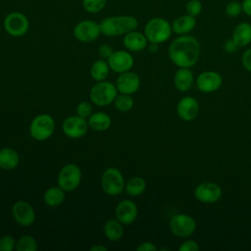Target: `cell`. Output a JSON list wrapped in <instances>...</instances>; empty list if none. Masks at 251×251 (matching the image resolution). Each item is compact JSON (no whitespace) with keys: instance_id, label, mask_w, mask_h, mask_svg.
Masks as SVG:
<instances>
[{"instance_id":"cell-33","label":"cell","mask_w":251,"mask_h":251,"mask_svg":"<svg viewBox=\"0 0 251 251\" xmlns=\"http://www.w3.org/2000/svg\"><path fill=\"white\" fill-rule=\"evenodd\" d=\"M225 13L229 18H236L242 13V5L238 1H230L226 5Z\"/></svg>"},{"instance_id":"cell-19","label":"cell","mask_w":251,"mask_h":251,"mask_svg":"<svg viewBox=\"0 0 251 251\" xmlns=\"http://www.w3.org/2000/svg\"><path fill=\"white\" fill-rule=\"evenodd\" d=\"M123 43L126 50L130 52H140L148 46V40L145 34L136 31V29L125 34Z\"/></svg>"},{"instance_id":"cell-42","label":"cell","mask_w":251,"mask_h":251,"mask_svg":"<svg viewBox=\"0 0 251 251\" xmlns=\"http://www.w3.org/2000/svg\"><path fill=\"white\" fill-rule=\"evenodd\" d=\"M91 251H107V247L102 245V244H98V245H94L90 248Z\"/></svg>"},{"instance_id":"cell-34","label":"cell","mask_w":251,"mask_h":251,"mask_svg":"<svg viewBox=\"0 0 251 251\" xmlns=\"http://www.w3.org/2000/svg\"><path fill=\"white\" fill-rule=\"evenodd\" d=\"M17 241L12 235L6 234L0 237V251H13L16 250Z\"/></svg>"},{"instance_id":"cell-35","label":"cell","mask_w":251,"mask_h":251,"mask_svg":"<svg viewBox=\"0 0 251 251\" xmlns=\"http://www.w3.org/2000/svg\"><path fill=\"white\" fill-rule=\"evenodd\" d=\"M92 105L89 102L82 101L79 102L76 106V115L87 120L92 114Z\"/></svg>"},{"instance_id":"cell-22","label":"cell","mask_w":251,"mask_h":251,"mask_svg":"<svg viewBox=\"0 0 251 251\" xmlns=\"http://www.w3.org/2000/svg\"><path fill=\"white\" fill-rule=\"evenodd\" d=\"M231 38L238 47L247 46L251 42V24L247 22L238 24L232 31Z\"/></svg>"},{"instance_id":"cell-8","label":"cell","mask_w":251,"mask_h":251,"mask_svg":"<svg viewBox=\"0 0 251 251\" xmlns=\"http://www.w3.org/2000/svg\"><path fill=\"white\" fill-rule=\"evenodd\" d=\"M81 181V170L75 164H67L59 172L58 185L67 192L77 188Z\"/></svg>"},{"instance_id":"cell-31","label":"cell","mask_w":251,"mask_h":251,"mask_svg":"<svg viewBox=\"0 0 251 251\" xmlns=\"http://www.w3.org/2000/svg\"><path fill=\"white\" fill-rule=\"evenodd\" d=\"M107 4V0H82L83 9L90 14L101 12Z\"/></svg>"},{"instance_id":"cell-5","label":"cell","mask_w":251,"mask_h":251,"mask_svg":"<svg viewBox=\"0 0 251 251\" xmlns=\"http://www.w3.org/2000/svg\"><path fill=\"white\" fill-rule=\"evenodd\" d=\"M55 121L48 114H39L35 116L29 126L31 137L37 141H45L52 136L55 131Z\"/></svg>"},{"instance_id":"cell-26","label":"cell","mask_w":251,"mask_h":251,"mask_svg":"<svg viewBox=\"0 0 251 251\" xmlns=\"http://www.w3.org/2000/svg\"><path fill=\"white\" fill-rule=\"evenodd\" d=\"M65 192L59 185L49 187L43 194V200L48 207H58L65 201Z\"/></svg>"},{"instance_id":"cell-4","label":"cell","mask_w":251,"mask_h":251,"mask_svg":"<svg viewBox=\"0 0 251 251\" xmlns=\"http://www.w3.org/2000/svg\"><path fill=\"white\" fill-rule=\"evenodd\" d=\"M116 84L111 81H97L89 92L90 101L100 107H105L112 104L118 95Z\"/></svg>"},{"instance_id":"cell-43","label":"cell","mask_w":251,"mask_h":251,"mask_svg":"<svg viewBox=\"0 0 251 251\" xmlns=\"http://www.w3.org/2000/svg\"><path fill=\"white\" fill-rule=\"evenodd\" d=\"M148 48L151 52H156L158 50V44L157 43H150Z\"/></svg>"},{"instance_id":"cell-37","label":"cell","mask_w":251,"mask_h":251,"mask_svg":"<svg viewBox=\"0 0 251 251\" xmlns=\"http://www.w3.org/2000/svg\"><path fill=\"white\" fill-rule=\"evenodd\" d=\"M97 52H98L99 56H100L102 59L107 60V59L111 56V54H112L114 51H113V49H112V47H111L110 45H108V44H102V45L99 46Z\"/></svg>"},{"instance_id":"cell-36","label":"cell","mask_w":251,"mask_h":251,"mask_svg":"<svg viewBox=\"0 0 251 251\" xmlns=\"http://www.w3.org/2000/svg\"><path fill=\"white\" fill-rule=\"evenodd\" d=\"M199 249H200V247H199L198 243L192 239L185 240L178 247L179 251H199Z\"/></svg>"},{"instance_id":"cell-38","label":"cell","mask_w":251,"mask_h":251,"mask_svg":"<svg viewBox=\"0 0 251 251\" xmlns=\"http://www.w3.org/2000/svg\"><path fill=\"white\" fill-rule=\"evenodd\" d=\"M241 62H242V66L245 68L246 71H248L249 73H251V48L247 49L242 57H241Z\"/></svg>"},{"instance_id":"cell-14","label":"cell","mask_w":251,"mask_h":251,"mask_svg":"<svg viewBox=\"0 0 251 251\" xmlns=\"http://www.w3.org/2000/svg\"><path fill=\"white\" fill-rule=\"evenodd\" d=\"M107 62L111 71L117 74H122L131 70L134 64V59L128 51L118 50L111 54L107 59Z\"/></svg>"},{"instance_id":"cell-18","label":"cell","mask_w":251,"mask_h":251,"mask_svg":"<svg viewBox=\"0 0 251 251\" xmlns=\"http://www.w3.org/2000/svg\"><path fill=\"white\" fill-rule=\"evenodd\" d=\"M176 113L185 122L193 121L199 113V104L194 97L184 96L176 105Z\"/></svg>"},{"instance_id":"cell-30","label":"cell","mask_w":251,"mask_h":251,"mask_svg":"<svg viewBox=\"0 0 251 251\" xmlns=\"http://www.w3.org/2000/svg\"><path fill=\"white\" fill-rule=\"evenodd\" d=\"M38 245L35 238L31 235L25 234L21 236L16 243L17 251H35L37 250Z\"/></svg>"},{"instance_id":"cell-40","label":"cell","mask_w":251,"mask_h":251,"mask_svg":"<svg viewBox=\"0 0 251 251\" xmlns=\"http://www.w3.org/2000/svg\"><path fill=\"white\" fill-rule=\"evenodd\" d=\"M238 49V46L236 45V43L232 40V38H229L227 40L225 41L224 43V50L226 53H233Z\"/></svg>"},{"instance_id":"cell-32","label":"cell","mask_w":251,"mask_h":251,"mask_svg":"<svg viewBox=\"0 0 251 251\" xmlns=\"http://www.w3.org/2000/svg\"><path fill=\"white\" fill-rule=\"evenodd\" d=\"M203 10V5L200 0H189L185 4V12L186 14L192 16V17H197L201 14Z\"/></svg>"},{"instance_id":"cell-1","label":"cell","mask_w":251,"mask_h":251,"mask_svg":"<svg viewBox=\"0 0 251 251\" xmlns=\"http://www.w3.org/2000/svg\"><path fill=\"white\" fill-rule=\"evenodd\" d=\"M168 54L176 66L179 68H191L198 61L200 43L192 35H179L170 44Z\"/></svg>"},{"instance_id":"cell-2","label":"cell","mask_w":251,"mask_h":251,"mask_svg":"<svg viewBox=\"0 0 251 251\" xmlns=\"http://www.w3.org/2000/svg\"><path fill=\"white\" fill-rule=\"evenodd\" d=\"M101 34L106 36H120L135 30L138 26V20L129 15L112 16L103 19L100 23Z\"/></svg>"},{"instance_id":"cell-21","label":"cell","mask_w":251,"mask_h":251,"mask_svg":"<svg viewBox=\"0 0 251 251\" xmlns=\"http://www.w3.org/2000/svg\"><path fill=\"white\" fill-rule=\"evenodd\" d=\"M193 81L194 75L189 68H179L174 75V84L176 88L181 92L189 90Z\"/></svg>"},{"instance_id":"cell-28","label":"cell","mask_w":251,"mask_h":251,"mask_svg":"<svg viewBox=\"0 0 251 251\" xmlns=\"http://www.w3.org/2000/svg\"><path fill=\"white\" fill-rule=\"evenodd\" d=\"M146 189V182L143 177L141 176H133L129 178L126 182L125 190L127 195L129 196H139L141 195Z\"/></svg>"},{"instance_id":"cell-7","label":"cell","mask_w":251,"mask_h":251,"mask_svg":"<svg viewBox=\"0 0 251 251\" xmlns=\"http://www.w3.org/2000/svg\"><path fill=\"white\" fill-rule=\"evenodd\" d=\"M3 26L9 35L13 37H21L28 31L29 21L24 13L14 11L4 18Z\"/></svg>"},{"instance_id":"cell-11","label":"cell","mask_w":251,"mask_h":251,"mask_svg":"<svg viewBox=\"0 0 251 251\" xmlns=\"http://www.w3.org/2000/svg\"><path fill=\"white\" fill-rule=\"evenodd\" d=\"M88 127L87 120L77 115L68 117L62 124V130L64 134L74 139H77L85 135Z\"/></svg>"},{"instance_id":"cell-27","label":"cell","mask_w":251,"mask_h":251,"mask_svg":"<svg viewBox=\"0 0 251 251\" xmlns=\"http://www.w3.org/2000/svg\"><path fill=\"white\" fill-rule=\"evenodd\" d=\"M90 75L96 81L106 80L110 73V67L108 65L107 60L99 59L96 60L90 67Z\"/></svg>"},{"instance_id":"cell-13","label":"cell","mask_w":251,"mask_h":251,"mask_svg":"<svg viewBox=\"0 0 251 251\" xmlns=\"http://www.w3.org/2000/svg\"><path fill=\"white\" fill-rule=\"evenodd\" d=\"M11 212L15 222L22 226H29L35 221L34 209L26 201H17L13 205Z\"/></svg>"},{"instance_id":"cell-25","label":"cell","mask_w":251,"mask_h":251,"mask_svg":"<svg viewBox=\"0 0 251 251\" xmlns=\"http://www.w3.org/2000/svg\"><path fill=\"white\" fill-rule=\"evenodd\" d=\"M103 232L110 241H118L124 235L123 224L117 219H109L103 226Z\"/></svg>"},{"instance_id":"cell-6","label":"cell","mask_w":251,"mask_h":251,"mask_svg":"<svg viewBox=\"0 0 251 251\" xmlns=\"http://www.w3.org/2000/svg\"><path fill=\"white\" fill-rule=\"evenodd\" d=\"M126 182L122 172L114 167L106 169L101 176V187L103 191L110 195L116 196L125 190Z\"/></svg>"},{"instance_id":"cell-16","label":"cell","mask_w":251,"mask_h":251,"mask_svg":"<svg viewBox=\"0 0 251 251\" xmlns=\"http://www.w3.org/2000/svg\"><path fill=\"white\" fill-rule=\"evenodd\" d=\"M115 214L116 219L123 225H130L136 220L138 216V209L132 200L124 199L117 204Z\"/></svg>"},{"instance_id":"cell-39","label":"cell","mask_w":251,"mask_h":251,"mask_svg":"<svg viewBox=\"0 0 251 251\" xmlns=\"http://www.w3.org/2000/svg\"><path fill=\"white\" fill-rule=\"evenodd\" d=\"M136 250L137 251H156L157 246L150 241H144V242H141L136 247Z\"/></svg>"},{"instance_id":"cell-29","label":"cell","mask_w":251,"mask_h":251,"mask_svg":"<svg viewBox=\"0 0 251 251\" xmlns=\"http://www.w3.org/2000/svg\"><path fill=\"white\" fill-rule=\"evenodd\" d=\"M114 104L118 111L126 113V112H129L133 108L134 102H133L132 97L129 94L121 93V94H118L117 97L115 98Z\"/></svg>"},{"instance_id":"cell-24","label":"cell","mask_w":251,"mask_h":251,"mask_svg":"<svg viewBox=\"0 0 251 251\" xmlns=\"http://www.w3.org/2000/svg\"><path fill=\"white\" fill-rule=\"evenodd\" d=\"M88 126L95 131H105L112 124L111 117L104 112L92 113L87 119Z\"/></svg>"},{"instance_id":"cell-17","label":"cell","mask_w":251,"mask_h":251,"mask_svg":"<svg viewBox=\"0 0 251 251\" xmlns=\"http://www.w3.org/2000/svg\"><path fill=\"white\" fill-rule=\"evenodd\" d=\"M116 87L120 93L133 94L140 87V78L137 74L130 71L122 73L116 80Z\"/></svg>"},{"instance_id":"cell-3","label":"cell","mask_w":251,"mask_h":251,"mask_svg":"<svg viewBox=\"0 0 251 251\" xmlns=\"http://www.w3.org/2000/svg\"><path fill=\"white\" fill-rule=\"evenodd\" d=\"M143 33L149 43H164L173 33L172 24L161 17L152 18L146 23Z\"/></svg>"},{"instance_id":"cell-9","label":"cell","mask_w":251,"mask_h":251,"mask_svg":"<svg viewBox=\"0 0 251 251\" xmlns=\"http://www.w3.org/2000/svg\"><path fill=\"white\" fill-rule=\"evenodd\" d=\"M169 226L174 235L184 238L194 233L196 229V222L189 215L176 214L171 218Z\"/></svg>"},{"instance_id":"cell-41","label":"cell","mask_w":251,"mask_h":251,"mask_svg":"<svg viewBox=\"0 0 251 251\" xmlns=\"http://www.w3.org/2000/svg\"><path fill=\"white\" fill-rule=\"evenodd\" d=\"M241 5H242V12L248 17H251V0H243L241 2Z\"/></svg>"},{"instance_id":"cell-23","label":"cell","mask_w":251,"mask_h":251,"mask_svg":"<svg viewBox=\"0 0 251 251\" xmlns=\"http://www.w3.org/2000/svg\"><path fill=\"white\" fill-rule=\"evenodd\" d=\"M19 163L20 156L15 149L11 147H4L0 149V169L12 171L18 167Z\"/></svg>"},{"instance_id":"cell-12","label":"cell","mask_w":251,"mask_h":251,"mask_svg":"<svg viewBox=\"0 0 251 251\" xmlns=\"http://www.w3.org/2000/svg\"><path fill=\"white\" fill-rule=\"evenodd\" d=\"M222 188L215 182L205 181L196 186L194 189L195 198L206 204L215 203L222 197Z\"/></svg>"},{"instance_id":"cell-20","label":"cell","mask_w":251,"mask_h":251,"mask_svg":"<svg viewBox=\"0 0 251 251\" xmlns=\"http://www.w3.org/2000/svg\"><path fill=\"white\" fill-rule=\"evenodd\" d=\"M196 26V19L188 14L179 16L172 23L173 31L178 35L188 34Z\"/></svg>"},{"instance_id":"cell-10","label":"cell","mask_w":251,"mask_h":251,"mask_svg":"<svg viewBox=\"0 0 251 251\" xmlns=\"http://www.w3.org/2000/svg\"><path fill=\"white\" fill-rule=\"evenodd\" d=\"M73 34L77 41L90 43L96 40L101 34L100 25L92 20H82L75 25Z\"/></svg>"},{"instance_id":"cell-15","label":"cell","mask_w":251,"mask_h":251,"mask_svg":"<svg viewBox=\"0 0 251 251\" xmlns=\"http://www.w3.org/2000/svg\"><path fill=\"white\" fill-rule=\"evenodd\" d=\"M223 83L222 75L215 71H205L196 78L197 88L204 93H210L218 90Z\"/></svg>"}]
</instances>
